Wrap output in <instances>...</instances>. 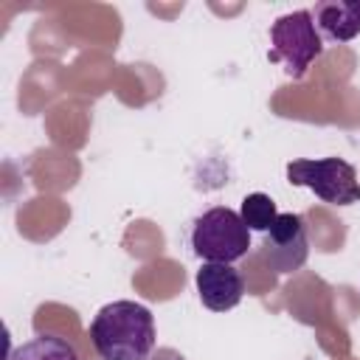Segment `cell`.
Returning a JSON list of instances; mask_svg holds the SVG:
<instances>
[{"instance_id": "9c48e42d", "label": "cell", "mask_w": 360, "mask_h": 360, "mask_svg": "<svg viewBox=\"0 0 360 360\" xmlns=\"http://www.w3.org/2000/svg\"><path fill=\"white\" fill-rule=\"evenodd\" d=\"M239 217H242V222H245L250 231L264 233V231H267V228L276 222L278 211H276L273 197H267L264 191H253V194H248V197L242 200Z\"/></svg>"}, {"instance_id": "5b68a950", "label": "cell", "mask_w": 360, "mask_h": 360, "mask_svg": "<svg viewBox=\"0 0 360 360\" xmlns=\"http://www.w3.org/2000/svg\"><path fill=\"white\" fill-rule=\"evenodd\" d=\"M262 262L276 273H295L304 267L309 256V233L301 214H278L276 222L264 231L262 239Z\"/></svg>"}, {"instance_id": "3957f363", "label": "cell", "mask_w": 360, "mask_h": 360, "mask_svg": "<svg viewBox=\"0 0 360 360\" xmlns=\"http://www.w3.org/2000/svg\"><path fill=\"white\" fill-rule=\"evenodd\" d=\"M323 53V37L312 20L309 8L281 14L270 25V51L267 59L284 65L290 79H304L309 65Z\"/></svg>"}, {"instance_id": "ba28073f", "label": "cell", "mask_w": 360, "mask_h": 360, "mask_svg": "<svg viewBox=\"0 0 360 360\" xmlns=\"http://www.w3.org/2000/svg\"><path fill=\"white\" fill-rule=\"evenodd\" d=\"M6 360H82L76 346L59 335H34L31 340L14 346Z\"/></svg>"}, {"instance_id": "52a82bcc", "label": "cell", "mask_w": 360, "mask_h": 360, "mask_svg": "<svg viewBox=\"0 0 360 360\" xmlns=\"http://www.w3.org/2000/svg\"><path fill=\"white\" fill-rule=\"evenodd\" d=\"M312 20L332 42H349L360 34V0H323L315 3Z\"/></svg>"}, {"instance_id": "277c9868", "label": "cell", "mask_w": 360, "mask_h": 360, "mask_svg": "<svg viewBox=\"0 0 360 360\" xmlns=\"http://www.w3.org/2000/svg\"><path fill=\"white\" fill-rule=\"evenodd\" d=\"M287 180L315 191L329 205L360 202V180L349 160L343 158H301L287 163Z\"/></svg>"}, {"instance_id": "8992f818", "label": "cell", "mask_w": 360, "mask_h": 360, "mask_svg": "<svg viewBox=\"0 0 360 360\" xmlns=\"http://www.w3.org/2000/svg\"><path fill=\"white\" fill-rule=\"evenodd\" d=\"M194 281H197V292H200L202 307H208L211 312H228L245 295V276L233 264L202 262Z\"/></svg>"}, {"instance_id": "6da1fadb", "label": "cell", "mask_w": 360, "mask_h": 360, "mask_svg": "<svg viewBox=\"0 0 360 360\" xmlns=\"http://www.w3.org/2000/svg\"><path fill=\"white\" fill-rule=\"evenodd\" d=\"M90 340L101 360H146L155 352V318L138 301H110L96 312Z\"/></svg>"}, {"instance_id": "7a4b0ae2", "label": "cell", "mask_w": 360, "mask_h": 360, "mask_svg": "<svg viewBox=\"0 0 360 360\" xmlns=\"http://www.w3.org/2000/svg\"><path fill=\"white\" fill-rule=\"evenodd\" d=\"M188 248L202 262L231 264L250 250V228L228 205H214L197 214L188 225Z\"/></svg>"}, {"instance_id": "30bf717a", "label": "cell", "mask_w": 360, "mask_h": 360, "mask_svg": "<svg viewBox=\"0 0 360 360\" xmlns=\"http://www.w3.org/2000/svg\"><path fill=\"white\" fill-rule=\"evenodd\" d=\"M146 360H186V357H183L177 349H172V346H160V349H155Z\"/></svg>"}]
</instances>
